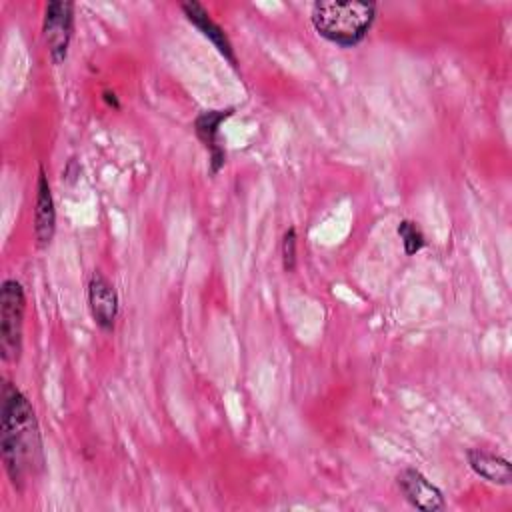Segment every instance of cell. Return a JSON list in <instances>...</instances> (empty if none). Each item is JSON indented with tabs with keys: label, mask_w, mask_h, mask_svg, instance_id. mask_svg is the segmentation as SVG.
Instances as JSON below:
<instances>
[{
	"label": "cell",
	"mask_w": 512,
	"mask_h": 512,
	"mask_svg": "<svg viewBox=\"0 0 512 512\" xmlns=\"http://www.w3.org/2000/svg\"><path fill=\"white\" fill-rule=\"evenodd\" d=\"M398 488L404 494V498L418 510L424 512H438L444 510L446 500L442 490L432 484L420 470L416 468H404L398 474Z\"/></svg>",
	"instance_id": "obj_5"
},
{
	"label": "cell",
	"mask_w": 512,
	"mask_h": 512,
	"mask_svg": "<svg viewBox=\"0 0 512 512\" xmlns=\"http://www.w3.org/2000/svg\"><path fill=\"white\" fill-rule=\"evenodd\" d=\"M26 294L18 280L6 278L0 290V350L6 362H18L22 354Z\"/></svg>",
	"instance_id": "obj_3"
},
{
	"label": "cell",
	"mask_w": 512,
	"mask_h": 512,
	"mask_svg": "<svg viewBox=\"0 0 512 512\" xmlns=\"http://www.w3.org/2000/svg\"><path fill=\"white\" fill-rule=\"evenodd\" d=\"M282 266L286 272L296 268V228H288L282 238Z\"/></svg>",
	"instance_id": "obj_12"
},
{
	"label": "cell",
	"mask_w": 512,
	"mask_h": 512,
	"mask_svg": "<svg viewBox=\"0 0 512 512\" xmlns=\"http://www.w3.org/2000/svg\"><path fill=\"white\" fill-rule=\"evenodd\" d=\"M56 232V208L50 190L48 176L40 166L38 182H36V208H34V236L38 248H46Z\"/></svg>",
	"instance_id": "obj_8"
},
{
	"label": "cell",
	"mask_w": 512,
	"mask_h": 512,
	"mask_svg": "<svg viewBox=\"0 0 512 512\" xmlns=\"http://www.w3.org/2000/svg\"><path fill=\"white\" fill-rule=\"evenodd\" d=\"M232 112H234L232 108L204 110L194 120V132H196L198 140L206 146V150L210 152V172L212 174H218V170L226 162V154H224V148L218 142V136H220V124L226 118H230Z\"/></svg>",
	"instance_id": "obj_7"
},
{
	"label": "cell",
	"mask_w": 512,
	"mask_h": 512,
	"mask_svg": "<svg viewBox=\"0 0 512 512\" xmlns=\"http://www.w3.org/2000/svg\"><path fill=\"white\" fill-rule=\"evenodd\" d=\"M88 308L100 330L110 332L114 328L118 316V294L112 282L98 270L88 280Z\"/></svg>",
	"instance_id": "obj_6"
},
{
	"label": "cell",
	"mask_w": 512,
	"mask_h": 512,
	"mask_svg": "<svg viewBox=\"0 0 512 512\" xmlns=\"http://www.w3.org/2000/svg\"><path fill=\"white\" fill-rule=\"evenodd\" d=\"M180 10L184 12V16L188 18V22H192L200 32L202 36H206L214 48L232 64L236 66V54H234V48L226 36V32L210 18V14L204 10L202 4L198 2H184L180 4Z\"/></svg>",
	"instance_id": "obj_9"
},
{
	"label": "cell",
	"mask_w": 512,
	"mask_h": 512,
	"mask_svg": "<svg viewBox=\"0 0 512 512\" xmlns=\"http://www.w3.org/2000/svg\"><path fill=\"white\" fill-rule=\"evenodd\" d=\"M0 446L6 474L16 490L34 480L44 466L42 436L30 400L12 382L2 386Z\"/></svg>",
	"instance_id": "obj_1"
},
{
	"label": "cell",
	"mask_w": 512,
	"mask_h": 512,
	"mask_svg": "<svg viewBox=\"0 0 512 512\" xmlns=\"http://www.w3.org/2000/svg\"><path fill=\"white\" fill-rule=\"evenodd\" d=\"M398 236L402 240V246H404V252L408 256L420 252L424 246H426V238L422 234V230L412 222V220H402L398 224Z\"/></svg>",
	"instance_id": "obj_11"
},
{
	"label": "cell",
	"mask_w": 512,
	"mask_h": 512,
	"mask_svg": "<svg viewBox=\"0 0 512 512\" xmlns=\"http://www.w3.org/2000/svg\"><path fill=\"white\" fill-rule=\"evenodd\" d=\"M102 98H104V102L108 104V106H114V108H120V102H118V98H116V94L114 92H110V90H104V94H102Z\"/></svg>",
	"instance_id": "obj_13"
},
{
	"label": "cell",
	"mask_w": 512,
	"mask_h": 512,
	"mask_svg": "<svg viewBox=\"0 0 512 512\" xmlns=\"http://www.w3.org/2000/svg\"><path fill=\"white\" fill-rule=\"evenodd\" d=\"M468 464L476 476L490 484L508 486L512 482V466L504 456L486 452L482 448H472L468 450Z\"/></svg>",
	"instance_id": "obj_10"
},
{
	"label": "cell",
	"mask_w": 512,
	"mask_h": 512,
	"mask_svg": "<svg viewBox=\"0 0 512 512\" xmlns=\"http://www.w3.org/2000/svg\"><path fill=\"white\" fill-rule=\"evenodd\" d=\"M376 18L374 2L322 0L312 4L310 20L314 30L328 42L350 48L362 42Z\"/></svg>",
	"instance_id": "obj_2"
},
{
	"label": "cell",
	"mask_w": 512,
	"mask_h": 512,
	"mask_svg": "<svg viewBox=\"0 0 512 512\" xmlns=\"http://www.w3.org/2000/svg\"><path fill=\"white\" fill-rule=\"evenodd\" d=\"M74 32V4L56 0L44 6L42 38L48 48L50 60L62 64L68 56V46Z\"/></svg>",
	"instance_id": "obj_4"
}]
</instances>
